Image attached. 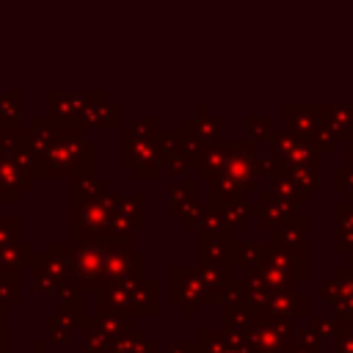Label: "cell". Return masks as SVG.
I'll return each mask as SVG.
<instances>
[{"label": "cell", "instance_id": "3", "mask_svg": "<svg viewBox=\"0 0 353 353\" xmlns=\"http://www.w3.org/2000/svg\"><path fill=\"white\" fill-rule=\"evenodd\" d=\"M77 320H80V309L61 303V309L44 320V328H47V334H50V339H52V342H66V339H69V334L74 331Z\"/></svg>", "mask_w": 353, "mask_h": 353}, {"label": "cell", "instance_id": "4", "mask_svg": "<svg viewBox=\"0 0 353 353\" xmlns=\"http://www.w3.org/2000/svg\"><path fill=\"white\" fill-rule=\"evenodd\" d=\"M33 245L25 243V240H17L11 245H3L0 248V270H22L30 265L33 259Z\"/></svg>", "mask_w": 353, "mask_h": 353}, {"label": "cell", "instance_id": "6", "mask_svg": "<svg viewBox=\"0 0 353 353\" xmlns=\"http://www.w3.org/2000/svg\"><path fill=\"white\" fill-rule=\"evenodd\" d=\"M19 234H22V221L17 215H0V248L22 240Z\"/></svg>", "mask_w": 353, "mask_h": 353}, {"label": "cell", "instance_id": "5", "mask_svg": "<svg viewBox=\"0 0 353 353\" xmlns=\"http://www.w3.org/2000/svg\"><path fill=\"white\" fill-rule=\"evenodd\" d=\"M22 301V287H19V270H0V303L17 306Z\"/></svg>", "mask_w": 353, "mask_h": 353}, {"label": "cell", "instance_id": "1", "mask_svg": "<svg viewBox=\"0 0 353 353\" xmlns=\"http://www.w3.org/2000/svg\"><path fill=\"white\" fill-rule=\"evenodd\" d=\"M69 248L63 243H47L41 254H33L30 259V279H33V290L39 292H55L72 273L69 265Z\"/></svg>", "mask_w": 353, "mask_h": 353}, {"label": "cell", "instance_id": "7", "mask_svg": "<svg viewBox=\"0 0 353 353\" xmlns=\"http://www.w3.org/2000/svg\"><path fill=\"white\" fill-rule=\"evenodd\" d=\"M0 353H8V339H0Z\"/></svg>", "mask_w": 353, "mask_h": 353}, {"label": "cell", "instance_id": "2", "mask_svg": "<svg viewBox=\"0 0 353 353\" xmlns=\"http://www.w3.org/2000/svg\"><path fill=\"white\" fill-rule=\"evenodd\" d=\"M28 190H33V174L8 152H0V204H17Z\"/></svg>", "mask_w": 353, "mask_h": 353}]
</instances>
